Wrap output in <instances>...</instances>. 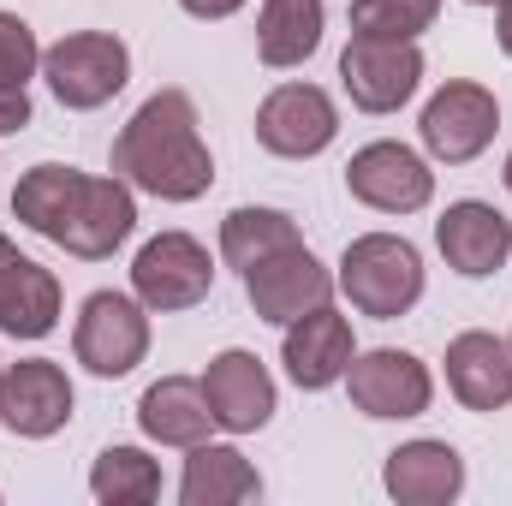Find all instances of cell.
Returning <instances> with one entry per match:
<instances>
[{
	"instance_id": "1",
	"label": "cell",
	"mask_w": 512,
	"mask_h": 506,
	"mask_svg": "<svg viewBox=\"0 0 512 506\" xmlns=\"http://www.w3.org/2000/svg\"><path fill=\"white\" fill-rule=\"evenodd\" d=\"M12 215L30 233H42L48 245L84 256V262H102L131 239L137 197H131V185L120 173L96 179V173L60 167V161H36L12 191Z\"/></svg>"
},
{
	"instance_id": "2",
	"label": "cell",
	"mask_w": 512,
	"mask_h": 506,
	"mask_svg": "<svg viewBox=\"0 0 512 506\" xmlns=\"http://www.w3.org/2000/svg\"><path fill=\"white\" fill-rule=\"evenodd\" d=\"M114 173L161 203H197L215 185V155L197 131V102L185 90H155L114 137Z\"/></svg>"
},
{
	"instance_id": "3",
	"label": "cell",
	"mask_w": 512,
	"mask_h": 506,
	"mask_svg": "<svg viewBox=\"0 0 512 506\" xmlns=\"http://www.w3.org/2000/svg\"><path fill=\"white\" fill-rule=\"evenodd\" d=\"M334 286L352 298L358 316L393 322V316H405L423 298V256H417L411 239H399V233H364V239L346 245Z\"/></svg>"
},
{
	"instance_id": "4",
	"label": "cell",
	"mask_w": 512,
	"mask_h": 506,
	"mask_svg": "<svg viewBox=\"0 0 512 506\" xmlns=\"http://www.w3.org/2000/svg\"><path fill=\"white\" fill-rule=\"evenodd\" d=\"M42 78H48V90H54L60 108L90 114V108H108L126 90L131 54L114 30H72V36H60L42 54Z\"/></svg>"
},
{
	"instance_id": "5",
	"label": "cell",
	"mask_w": 512,
	"mask_h": 506,
	"mask_svg": "<svg viewBox=\"0 0 512 506\" xmlns=\"http://www.w3.org/2000/svg\"><path fill=\"white\" fill-rule=\"evenodd\" d=\"M72 352L90 376L120 381L143 364L149 352V310L143 298H126V292H90L84 310H78V334H72Z\"/></svg>"
},
{
	"instance_id": "6",
	"label": "cell",
	"mask_w": 512,
	"mask_h": 506,
	"mask_svg": "<svg viewBox=\"0 0 512 506\" xmlns=\"http://www.w3.org/2000/svg\"><path fill=\"white\" fill-rule=\"evenodd\" d=\"M423 149L435 155V161H447V167H465V161H477L489 143H495V131H501V102H495V90H483V84H471V78H453V84H441L429 102H423Z\"/></svg>"
},
{
	"instance_id": "7",
	"label": "cell",
	"mask_w": 512,
	"mask_h": 506,
	"mask_svg": "<svg viewBox=\"0 0 512 506\" xmlns=\"http://www.w3.org/2000/svg\"><path fill=\"white\" fill-rule=\"evenodd\" d=\"M340 84L352 96V108L364 114H399L417 84H423V48L417 42H393V36H352L340 54Z\"/></svg>"
},
{
	"instance_id": "8",
	"label": "cell",
	"mask_w": 512,
	"mask_h": 506,
	"mask_svg": "<svg viewBox=\"0 0 512 506\" xmlns=\"http://www.w3.org/2000/svg\"><path fill=\"white\" fill-rule=\"evenodd\" d=\"M209 286H215V262L191 233H155L131 262V292L143 298V310H161V316L203 304Z\"/></svg>"
},
{
	"instance_id": "9",
	"label": "cell",
	"mask_w": 512,
	"mask_h": 506,
	"mask_svg": "<svg viewBox=\"0 0 512 506\" xmlns=\"http://www.w3.org/2000/svg\"><path fill=\"white\" fill-rule=\"evenodd\" d=\"M340 137V108L316 84H280L256 108V143L280 161H310Z\"/></svg>"
},
{
	"instance_id": "10",
	"label": "cell",
	"mask_w": 512,
	"mask_h": 506,
	"mask_svg": "<svg viewBox=\"0 0 512 506\" xmlns=\"http://www.w3.org/2000/svg\"><path fill=\"white\" fill-rule=\"evenodd\" d=\"M346 191H352L364 209L417 215V209H429V197H435V173H429V161H423L417 149L382 137V143H364V149L346 161Z\"/></svg>"
},
{
	"instance_id": "11",
	"label": "cell",
	"mask_w": 512,
	"mask_h": 506,
	"mask_svg": "<svg viewBox=\"0 0 512 506\" xmlns=\"http://www.w3.org/2000/svg\"><path fill=\"white\" fill-rule=\"evenodd\" d=\"M245 298H251V310L262 322L286 328V322H298V316H310V310H322L334 298V274L304 251V239H298L286 251L262 256L256 268H245Z\"/></svg>"
},
{
	"instance_id": "12",
	"label": "cell",
	"mask_w": 512,
	"mask_h": 506,
	"mask_svg": "<svg viewBox=\"0 0 512 506\" xmlns=\"http://www.w3.org/2000/svg\"><path fill=\"white\" fill-rule=\"evenodd\" d=\"M346 393H352V405L364 417H382V423L387 417H423L429 399H435V376H429L423 358L382 346V352H358L352 358Z\"/></svg>"
},
{
	"instance_id": "13",
	"label": "cell",
	"mask_w": 512,
	"mask_h": 506,
	"mask_svg": "<svg viewBox=\"0 0 512 506\" xmlns=\"http://www.w3.org/2000/svg\"><path fill=\"white\" fill-rule=\"evenodd\" d=\"M0 423L24 441H48L72 423V381L54 358H24L0 370Z\"/></svg>"
},
{
	"instance_id": "14",
	"label": "cell",
	"mask_w": 512,
	"mask_h": 506,
	"mask_svg": "<svg viewBox=\"0 0 512 506\" xmlns=\"http://www.w3.org/2000/svg\"><path fill=\"white\" fill-rule=\"evenodd\" d=\"M435 245H441L453 274L489 280V274L507 268V256H512V221L495 203L465 197V203H447V215L435 221Z\"/></svg>"
},
{
	"instance_id": "15",
	"label": "cell",
	"mask_w": 512,
	"mask_h": 506,
	"mask_svg": "<svg viewBox=\"0 0 512 506\" xmlns=\"http://www.w3.org/2000/svg\"><path fill=\"white\" fill-rule=\"evenodd\" d=\"M203 393H209L215 429H227V435H256L274 417V376L262 370L256 352H239V346L221 352V358H209Z\"/></svg>"
},
{
	"instance_id": "16",
	"label": "cell",
	"mask_w": 512,
	"mask_h": 506,
	"mask_svg": "<svg viewBox=\"0 0 512 506\" xmlns=\"http://www.w3.org/2000/svg\"><path fill=\"white\" fill-rule=\"evenodd\" d=\"M280 358H286V376L298 381V387L322 393V387L346 381L352 358H358V346H352V322H346L334 304H322V310L286 322V346H280Z\"/></svg>"
},
{
	"instance_id": "17",
	"label": "cell",
	"mask_w": 512,
	"mask_h": 506,
	"mask_svg": "<svg viewBox=\"0 0 512 506\" xmlns=\"http://www.w3.org/2000/svg\"><path fill=\"white\" fill-rule=\"evenodd\" d=\"M60 322V280L0 233V334L42 340Z\"/></svg>"
},
{
	"instance_id": "18",
	"label": "cell",
	"mask_w": 512,
	"mask_h": 506,
	"mask_svg": "<svg viewBox=\"0 0 512 506\" xmlns=\"http://www.w3.org/2000/svg\"><path fill=\"white\" fill-rule=\"evenodd\" d=\"M447 387L465 411H507L512 405V346L471 328L447 340Z\"/></svg>"
},
{
	"instance_id": "19",
	"label": "cell",
	"mask_w": 512,
	"mask_h": 506,
	"mask_svg": "<svg viewBox=\"0 0 512 506\" xmlns=\"http://www.w3.org/2000/svg\"><path fill=\"white\" fill-rule=\"evenodd\" d=\"M382 483L399 506H447L465 489V459L447 441H405L387 453Z\"/></svg>"
},
{
	"instance_id": "20",
	"label": "cell",
	"mask_w": 512,
	"mask_h": 506,
	"mask_svg": "<svg viewBox=\"0 0 512 506\" xmlns=\"http://www.w3.org/2000/svg\"><path fill=\"white\" fill-rule=\"evenodd\" d=\"M137 423H143V435H149V441H161V447H197V441H209L215 411H209L203 381L161 376L143 399H137Z\"/></svg>"
},
{
	"instance_id": "21",
	"label": "cell",
	"mask_w": 512,
	"mask_h": 506,
	"mask_svg": "<svg viewBox=\"0 0 512 506\" xmlns=\"http://www.w3.org/2000/svg\"><path fill=\"white\" fill-rule=\"evenodd\" d=\"M262 495V477L239 447H215V441H197L191 459H185V477H179V501L185 506H239Z\"/></svg>"
},
{
	"instance_id": "22",
	"label": "cell",
	"mask_w": 512,
	"mask_h": 506,
	"mask_svg": "<svg viewBox=\"0 0 512 506\" xmlns=\"http://www.w3.org/2000/svg\"><path fill=\"white\" fill-rule=\"evenodd\" d=\"M322 24H328L322 0H262V18H256V54H262V66H274V72L304 66L322 48Z\"/></svg>"
},
{
	"instance_id": "23",
	"label": "cell",
	"mask_w": 512,
	"mask_h": 506,
	"mask_svg": "<svg viewBox=\"0 0 512 506\" xmlns=\"http://www.w3.org/2000/svg\"><path fill=\"white\" fill-rule=\"evenodd\" d=\"M90 495L102 506H149L161 495V465L143 447H102L90 465Z\"/></svg>"
},
{
	"instance_id": "24",
	"label": "cell",
	"mask_w": 512,
	"mask_h": 506,
	"mask_svg": "<svg viewBox=\"0 0 512 506\" xmlns=\"http://www.w3.org/2000/svg\"><path fill=\"white\" fill-rule=\"evenodd\" d=\"M286 245H298V221L292 215H280V209H233L227 221H221V256L245 274V268H256L262 256L286 251Z\"/></svg>"
},
{
	"instance_id": "25",
	"label": "cell",
	"mask_w": 512,
	"mask_h": 506,
	"mask_svg": "<svg viewBox=\"0 0 512 506\" xmlns=\"http://www.w3.org/2000/svg\"><path fill=\"white\" fill-rule=\"evenodd\" d=\"M435 18H441V0H352V30L358 36L417 42Z\"/></svg>"
},
{
	"instance_id": "26",
	"label": "cell",
	"mask_w": 512,
	"mask_h": 506,
	"mask_svg": "<svg viewBox=\"0 0 512 506\" xmlns=\"http://www.w3.org/2000/svg\"><path fill=\"white\" fill-rule=\"evenodd\" d=\"M42 66V42L18 12H0V84H24Z\"/></svg>"
},
{
	"instance_id": "27",
	"label": "cell",
	"mask_w": 512,
	"mask_h": 506,
	"mask_svg": "<svg viewBox=\"0 0 512 506\" xmlns=\"http://www.w3.org/2000/svg\"><path fill=\"white\" fill-rule=\"evenodd\" d=\"M30 126V96H24V84H0V137H12V131Z\"/></svg>"
},
{
	"instance_id": "28",
	"label": "cell",
	"mask_w": 512,
	"mask_h": 506,
	"mask_svg": "<svg viewBox=\"0 0 512 506\" xmlns=\"http://www.w3.org/2000/svg\"><path fill=\"white\" fill-rule=\"evenodd\" d=\"M179 6H185L191 18H233L245 0H179Z\"/></svg>"
},
{
	"instance_id": "29",
	"label": "cell",
	"mask_w": 512,
	"mask_h": 506,
	"mask_svg": "<svg viewBox=\"0 0 512 506\" xmlns=\"http://www.w3.org/2000/svg\"><path fill=\"white\" fill-rule=\"evenodd\" d=\"M495 36H501V54L512 60V0H501V18H495Z\"/></svg>"
},
{
	"instance_id": "30",
	"label": "cell",
	"mask_w": 512,
	"mask_h": 506,
	"mask_svg": "<svg viewBox=\"0 0 512 506\" xmlns=\"http://www.w3.org/2000/svg\"><path fill=\"white\" fill-rule=\"evenodd\" d=\"M501 179H507V191H512V155H507V173H501Z\"/></svg>"
},
{
	"instance_id": "31",
	"label": "cell",
	"mask_w": 512,
	"mask_h": 506,
	"mask_svg": "<svg viewBox=\"0 0 512 506\" xmlns=\"http://www.w3.org/2000/svg\"><path fill=\"white\" fill-rule=\"evenodd\" d=\"M471 6H501V0H471Z\"/></svg>"
},
{
	"instance_id": "32",
	"label": "cell",
	"mask_w": 512,
	"mask_h": 506,
	"mask_svg": "<svg viewBox=\"0 0 512 506\" xmlns=\"http://www.w3.org/2000/svg\"><path fill=\"white\" fill-rule=\"evenodd\" d=\"M507 346H512V340H507Z\"/></svg>"
}]
</instances>
